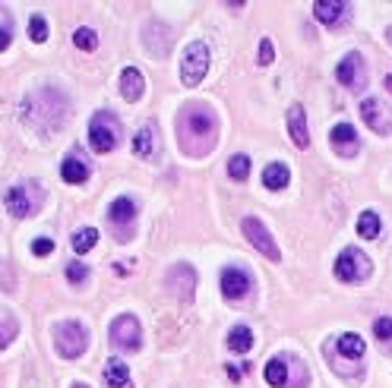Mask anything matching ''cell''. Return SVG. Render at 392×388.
<instances>
[{"instance_id": "6da1fadb", "label": "cell", "mask_w": 392, "mask_h": 388, "mask_svg": "<svg viewBox=\"0 0 392 388\" xmlns=\"http://www.w3.org/2000/svg\"><path fill=\"white\" fill-rule=\"evenodd\" d=\"M178 127H180L178 133H180L184 152H187V145L193 143V136H203V145H206V149H212L215 136H219V120H215V114L206 104H190V108H184Z\"/></svg>"}, {"instance_id": "7a4b0ae2", "label": "cell", "mask_w": 392, "mask_h": 388, "mask_svg": "<svg viewBox=\"0 0 392 388\" xmlns=\"http://www.w3.org/2000/svg\"><path fill=\"white\" fill-rule=\"evenodd\" d=\"M370 275H373V262H370V256H367L364 250L348 246V250L338 252V259H336V278L338 281L361 284V281H367Z\"/></svg>"}, {"instance_id": "3957f363", "label": "cell", "mask_w": 392, "mask_h": 388, "mask_svg": "<svg viewBox=\"0 0 392 388\" xmlns=\"http://www.w3.org/2000/svg\"><path fill=\"white\" fill-rule=\"evenodd\" d=\"M89 143H92V149L102 152V155L114 152V145L120 143V120H117L111 111H98L89 120Z\"/></svg>"}, {"instance_id": "277c9868", "label": "cell", "mask_w": 392, "mask_h": 388, "mask_svg": "<svg viewBox=\"0 0 392 388\" xmlns=\"http://www.w3.org/2000/svg\"><path fill=\"white\" fill-rule=\"evenodd\" d=\"M54 344H57V354L61 357L76 360V357H83L86 348H89V332H86L83 322H61L54 328Z\"/></svg>"}, {"instance_id": "5b68a950", "label": "cell", "mask_w": 392, "mask_h": 388, "mask_svg": "<svg viewBox=\"0 0 392 388\" xmlns=\"http://www.w3.org/2000/svg\"><path fill=\"white\" fill-rule=\"evenodd\" d=\"M7 211L13 215V218H29V215H35V211L42 209V202H45V193H42V186L38 184H19V186H13V190L7 193Z\"/></svg>"}, {"instance_id": "8992f818", "label": "cell", "mask_w": 392, "mask_h": 388, "mask_svg": "<svg viewBox=\"0 0 392 388\" xmlns=\"http://www.w3.org/2000/svg\"><path fill=\"white\" fill-rule=\"evenodd\" d=\"M209 73V45L206 41H193L190 48L184 51L180 60V82L184 86H200Z\"/></svg>"}, {"instance_id": "52a82bcc", "label": "cell", "mask_w": 392, "mask_h": 388, "mask_svg": "<svg viewBox=\"0 0 392 388\" xmlns=\"http://www.w3.org/2000/svg\"><path fill=\"white\" fill-rule=\"evenodd\" d=\"M111 344H114L117 350H127V354L139 350V344H143V328H139L136 316H117V319L111 322Z\"/></svg>"}, {"instance_id": "ba28073f", "label": "cell", "mask_w": 392, "mask_h": 388, "mask_svg": "<svg viewBox=\"0 0 392 388\" xmlns=\"http://www.w3.org/2000/svg\"><path fill=\"white\" fill-rule=\"evenodd\" d=\"M336 76H338V82H342L345 89L361 92L367 86V63H364V57H361L358 51H348V54L338 60Z\"/></svg>"}, {"instance_id": "9c48e42d", "label": "cell", "mask_w": 392, "mask_h": 388, "mask_svg": "<svg viewBox=\"0 0 392 388\" xmlns=\"http://www.w3.org/2000/svg\"><path fill=\"white\" fill-rule=\"evenodd\" d=\"M241 227H244V237H247L250 243L256 246V252H262V256L272 259V262H279V259H282V252H279V243L272 240L269 227L262 225L260 218H244V221H241Z\"/></svg>"}, {"instance_id": "30bf717a", "label": "cell", "mask_w": 392, "mask_h": 388, "mask_svg": "<svg viewBox=\"0 0 392 388\" xmlns=\"http://www.w3.org/2000/svg\"><path fill=\"white\" fill-rule=\"evenodd\" d=\"M361 117H364V123H367L370 129H377L379 136H389L392 117L386 114L383 102H377V98H364V102H361Z\"/></svg>"}, {"instance_id": "8fae6325", "label": "cell", "mask_w": 392, "mask_h": 388, "mask_svg": "<svg viewBox=\"0 0 392 388\" xmlns=\"http://www.w3.org/2000/svg\"><path fill=\"white\" fill-rule=\"evenodd\" d=\"M219 287H221V293H225L228 300H241L244 293L250 291V275L241 272V268H225V272H221Z\"/></svg>"}, {"instance_id": "7c38bea8", "label": "cell", "mask_w": 392, "mask_h": 388, "mask_svg": "<svg viewBox=\"0 0 392 388\" xmlns=\"http://www.w3.org/2000/svg\"><path fill=\"white\" fill-rule=\"evenodd\" d=\"M291 366H295L291 357H272V360L266 363V382L272 388H291L295 385V379H291Z\"/></svg>"}, {"instance_id": "4fadbf2b", "label": "cell", "mask_w": 392, "mask_h": 388, "mask_svg": "<svg viewBox=\"0 0 392 388\" xmlns=\"http://www.w3.org/2000/svg\"><path fill=\"white\" fill-rule=\"evenodd\" d=\"M313 16H317L323 26H338L345 16H351V7L345 0H317V3H313Z\"/></svg>"}, {"instance_id": "5bb4252c", "label": "cell", "mask_w": 392, "mask_h": 388, "mask_svg": "<svg viewBox=\"0 0 392 388\" xmlns=\"http://www.w3.org/2000/svg\"><path fill=\"white\" fill-rule=\"evenodd\" d=\"M288 136L297 149H307L310 145V133H307V114H304L301 104H291L288 108Z\"/></svg>"}, {"instance_id": "9a60e30c", "label": "cell", "mask_w": 392, "mask_h": 388, "mask_svg": "<svg viewBox=\"0 0 392 388\" xmlns=\"http://www.w3.org/2000/svg\"><path fill=\"white\" fill-rule=\"evenodd\" d=\"M329 143H332V149H338L342 155H354V152H358V133H354L351 123H336L329 133Z\"/></svg>"}, {"instance_id": "2e32d148", "label": "cell", "mask_w": 392, "mask_h": 388, "mask_svg": "<svg viewBox=\"0 0 392 388\" xmlns=\"http://www.w3.org/2000/svg\"><path fill=\"white\" fill-rule=\"evenodd\" d=\"M143 92H146V76L136 67H127L120 73V95H124V102H139Z\"/></svg>"}, {"instance_id": "e0dca14e", "label": "cell", "mask_w": 392, "mask_h": 388, "mask_svg": "<svg viewBox=\"0 0 392 388\" xmlns=\"http://www.w3.org/2000/svg\"><path fill=\"white\" fill-rule=\"evenodd\" d=\"M104 382H108V388H133L130 366H127L120 357H111L108 366H104Z\"/></svg>"}, {"instance_id": "ac0fdd59", "label": "cell", "mask_w": 392, "mask_h": 388, "mask_svg": "<svg viewBox=\"0 0 392 388\" xmlns=\"http://www.w3.org/2000/svg\"><path fill=\"white\" fill-rule=\"evenodd\" d=\"M61 177L67 180V184H86V177H89V164H86L79 155L63 158V164H61Z\"/></svg>"}, {"instance_id": "d6986e66", "label": "cell", "mask_w": 392, "mask_h": 388, "mask_svg": "<svg viewBox=\"0 0 392 388\" xmlns=\"http://www.w3.org/2000/svg\"><path fill=\"white\" fill-rule=\"evenodd\" d=\"M262 184H266V190H285V186L291 184V170H288V164H282V161L269 164V168L262 170Z\"/></svg>"}, {"instance_id": "ffe728a7", "label": "cell", "mask_w": 392, "mask_h": 388, "mask_svg": "<svg viewBox=\"0 0 392 388\" xmlns=\"http://www.w3.org/2000/svg\"><path fill=\"white\" fill-rule=\"evenodd\" d=\"M108 218L114 221V225H130V221L136 218V202H133L130 196L114 199V202H111V209H108Z\"/></svg>"}, {"instance_id": "44dd1931", "label": "cell", "mask_w": 392, "mask_h": 388, "mask_svg": "<svg viewBox=\"0 0 392 388\" xmlns=\"http://www.w3.org/2000/svg\"><path fill=\"white\" fill-rule=\"evenodd\" d=\"M336 348L342 350V357H351V360H361L364 357V338L361 334H354V332H345V334H338L336 338Z\"/></svg>"}, {"instance_id": "7402d4cb", "label": "cell", "mask_w": 392, "mask_h": 388, "mask_svg": "<svg viewBox=\"0 0 392 388\" xmlns=\"http://www.w3.org/2000/svg\"><path fill=\"white\" fill-rule=\"evenodd\" d=\"M228 348H231L234 354H247V350L253 348V332H250L247 325H234L231 334H228Z\"/></svg>"}, {"instance_id": "603a6c76", "label": "cell", "mask_w": 392, "mask_h": 388, "mask_svg": "<svg viewBox=\"0 0 392 388\" xmlns=\"http://www.w3.org/2000/svg\"><path fill=\"white\" fill-rule=\"evenodd\" d=\"M133 152H136L139 158H152V152H155V129L152 127L136 129V136H133Z\"/></svg>"}, {"instance_id": "cb8c5ba5", "label": "cell", "mask_w": 392, "mask_h": 388, "mask_svg": "<svg viewBox=\"0 0 392 388\" xmlns=\"http://www.w3.org/2000/svg\"><path fill=\"white\" fill-rule=\"evenodd\" d=\"M358 234H361L364 240H377V237H379V215H377V211H361Z\"/></svg>"}, {"instance_id": "d4e9b609", "label": "cell", "mask_w": 392, "mask_h": 388, "mask_svg": "<svg viewBox=\"0 0 392 388\" xmlns=\"http://www.w3.org/2000/svg\"><path fill=\"white\" fill-rule=\"evenodd\" d=\"M10 41H13V16L7 7H0V51H7Z\"/></svg>"}, {"instance_id": "484cf974", "label": "cell", "mask_w": 392, "mask_h": 388, "mask_svg": "<svg viewBox=\"0 0 392 388\" xmlns=\"http://www.w3.org/2000/svg\"><path fill=\"white\" fill-rule=\"evenodd\" d=\"M95 243H98V231H95V227H83V231L73 237V250L76 252H89Z\"/></svg>"}, {"instance_id": "4316f807", "label": "cell", "mask_w": 392, "mask_h": 388, "mask_svg": "<svg viewBox=\"0 0 392 388\" xmlns=\"http://www.w3.org/2000/svg\"><path fill=\"white\" fill-rule=\"evenodd\" d=\"M228 174H231V180H247V174H250V158H247V155H234L231 161H228Z\"/></svg>"}, {"instance_id": "83f0119b", "label": "cell", "mask_w": 392, "mask_h": 388, "mask_svg": "<svg viewBox=\"0 0 392 388\" xmlns=\"http://www.w3.org/2000/svg\"><path fill=\"white\" fill-rule=\"evenodd\" d=\"M29 38H32L35 45H42V41L48 38V19H45V16L35 13L32 19H29Z\"/></svg>"}, {"instance_id": "f1b7e54d", "label": "cell", "mask_w": 392, "mask_h": 388, "mask_svg": "<svg viewBox=\"0 0 392 388\" xmlns=\"http://www.w3.org/2000/svg\"><path fill=\"white\" fill-rule=\"evenodd\" d=\"M73 45L79 51H95V45H98V35L92 32V29H76V35H73Z\"/></svg>"}, {"instance_id": "f546056e", "label": "cell", "mask_w": 392, "mask_h": 388, "mask_svg": "<svg viewBox=\"0 0 392 388\" xmlns=\"http://www.w3.org/2000/svg\"><path fill=\"white\" fill-rule=\"evenodd\" d=\"M256 60H260V67H269V63L276 60V45H272V38L260 41V57H256Z\"/></svg>"}, {"instance_id": "4dcf8cb0", "label": "cell", "mask_w": 392, "mask_h": 388, "mask_svg": "<svg viewBox=\"0 0 392 388\" xmlns=\"http://www.w3.org/2000/svg\"><path fill=\"white\" fill-rule=\"evenodd\" d=\"M67 278L73 281V284H83V281L89 278V268H86L83 262H70V266H67Z\"/></svg>"}, {"instance_id": "1f68e13d", "label": "cell", "mask_w": 392, "mask_h": 388, "mask_svg": "<svg viewBox=\"0 0 392 388\" xmlns=\"http://www.w3.org/2000/svg\"><path fill=\"white\" fill-rule=\"evenodd\" d=\"M373 334H377L379 341H389L392 338V319H389V316H379V319L373 322Z\"/></svg>"}, {"instance_id": "d6a6232c", "label": "cell", "mask_w": 392, "mask_h": 388, "mask_svg": "<svg viewBox=\"0 0 392 388\" xmlns=\"http://www.w3.org/2000/svg\"><path fill=\"white\" fill-rule=\"evenodd\" d=\"M16 338V322H0V350H3V348H7V344H10V341H13Z\"/></svg>"}, {"instance_id": "836d02e7", "label": "cell", "mask_w": 392, "mask_h": 388, "mask_svg": "<svg viewBox=\"0 0 392 388\" xmlns=\"http://www.w3.org/2000/svg\"><path fill=\"white\" fill-rule=\"evenodd\" d=\"M32 252H35V256H51V252H54V240L38 237V240L32 243Z\"/></svg>"}, {"instance_id": "e575fe53", "label": "cell", "mask_w": 392, "mask_h": 388, "mask_svg": "<svg viewBox=\"0 0 392 388\" xmlns=\"http://www.w3.org/2000/svg\"><path fill=\"white\" fill-rule=\"evenodd\" d=\"M228 375H231V382H241V369L237 366H228Z\"/></svg>"}, {"instance_id": "d590c367", "label": "cell", "mask_w": 392, "mask_h": 388, "mask_svg": "<svg viewBox=\"0 0 392 388\" xmlns=\"http://www.w3.org/2000/svg\"><path fill=\"white\" fill-rule=\"evenodd\" d=\"M386 89L392 92V73H386Z\"/></svg>"}, {"instance_id": "8d00e7d4", "label": "cell", "mask_w": 392, "mask_h": 388, "mask_svg": "<svg viewBox=\"0 0 392 388\" xmlns=\"http://www.w3.org/2000/svg\"><path fill=\"white\" fill-rule=\"evenodd\" d=\"M73 388H89V385H83V382H76V385Z\"/></svg>"}]
</instances>
